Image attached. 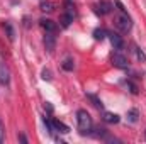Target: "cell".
Wrapping results in <instances>:
<instances>
[{
    "mask_svg": "<svg viewBox=\"0 0 146 144\" xmlns=\"http://www.w3.org/2000/svg\"><path fill=\"white\" fill-rule=\"evenodd\" d=\"M44 48H46L48 53L54 51V48H56V36H54V32H46V36H44Z\"/></svg>",
    "mask_w": 146,
    "mask_h": 144,
    "instance_id": "cell-7",
    "label": "cell"
},
{
    "mask_svg": "<svg viewBox=\"0 0 146 144\" xmlns=\"http://www.w3.org/2000/svg\"><path fill=\"white\" fill-rule=\"evenodd\" d=\"M19 139H21V141H22V143H27V139H26V136H22V134H21V136H19Z\"/></svg>",
    "mask_w": 146,
    "mask_h": 144,
    "instance_id": "cell-22",
    "label": "cell"
},
{
    "mask_svg": "<svg viewBox=\"0 0 146 144\" xmlns=\"http://www.w3.org/2000/svg\"><path fill=\"white\" fill-rule=\"evenodd\" d=\"M145 139H146V131H145Z\"/></svg>",
    "mask_w": 146,
    "mask_h": 144,
    "instance_id": "cell-23",
    "label": "cell"
},
{
    "mask_svg": "<svg viewBox=\"0 0 146 144\" xmlns=\"http://www.w3.org/2000/svg\"><path fill=\"white\" fill-rule=\"evenodd\" d=\"M5 31H7V34H9V39H10V41H14V39H15V32H14V27H12L10 24H5Z\"/></svg>",
    "mask_w": 146,
    "mask_h": 144,
    "instance_id": "cell-19",
    "label": "cell"
},
{
    "mask_svg": "<svg viewBox=\"0 0 146 144\" xmlns=\"http://www.w3.org/2000/svg\"><path fill=\"white\" fill-rule=\"evenodd\" d=\"M3 136H5V129H3V124L0 120V143H3Z\"/></svg>",
    "mask_w": 146,
    "mask_h": 144,
    "instance_id": "cell-21",
    "label": "cell"
},
{
    "mask_svg": "<svg viewBox=\"0 0 146 144\" xmlns=\"http://www.w3.org/2000/svg\"><path fill=\"white\" fill-rule=\"evenodd\" d=\"M102 120H104L106 124H117L121 119H119V115H117V114H112V112H104Z\"/></svg>",
    "mask_w": 146,
    "mask_h": 144,
    "instance_id": "cell-11",
    "label": "cell"
},
{
    "mask_svg": "<svg viewBox=\"0 0 146 144\" xmlns=\"http://www.w3.org/2000/svg\"><path fill=\"white\" fill-rule=\"evenodd\" d=\"M107 36H109L110 42H112V46H114V49L121 51V49L124 48V41H122V36H119V32H109Z\"/></svg>",
    "mask_w": 146,
    "mask_h": 144,
    "instance_id": "cell-8",
    "label": "cell"
},
{
    "mask_svg": "<svg viewBox=\"0 0 146 144\" xmlns=\"http://www.w3.org/2000/svg\"><path fill=\"white\" fill-rule=\"evenodd\" d=\"M39 24H41V27H42L46 32H54V34L58 32V24L53 22L51 19H41Z\"/></svg>",
    "mask_w": 146,
    "mask_h": 144,
    "instance_id": "cell-9",
    "label": "cell"
},
{
    "mask_svg": "<svg viewBox=\"0 0 146 144\" xmlns=\"http://www.w3.org/2000/svg\"><path fill=\"white\" fill-rule=\"evenodd\" d=\"M42 80H51V71L49 70H42Z\"/></svg>",
    "mask_w": 146,
    "mask_h": 144,
    "instance_id": "cell-20",
    "label": "cell"
},
{
    "mask_svg": "<svg viewBox=\"0 0 146 144\" xmlns=\"http://www.w3.org/2000/svg\"><path fill=\"white\" fill-rule=\"evenodd\" d=\"M44 124H46V127L49 129V132L53 134V132H60V134H66V132H70V129H68V126L66 124H63V122H60L58 119H46L44 117Z\"/></svg>",
    "mask_w": 146,
    "mask_h": 144,
    "instance_id": "cell-3",
    "label": "cell"
},
{
    "mask_svg": "<svg viewBox=\"0 0 146 144\" xmlns=\"http://www.w3.org/2000/svg\"><path fill=\"white\" fill-rule=\"evenodd\" d=\"M138 115H139V112H138L136 108H131V110L127 112V122H131V124L138 122Z\"/></svg>",
    "mask_w": 146,
    "mask_h": 144,
    "instance_id": "cell-15",
    "label": "cell"
},
{
    "mask_svg": "<svg viewBox=\"0 0 146 144\" xmlns=\"http://www.w3.org/2000/svg\"><path fill=\"white\" fill-rule=\"evenodd\" d=\"M117 7H119V10H117V14L114 15V26H115V29H117L119 32L126 34V32L131 31V27H133V20H131L129 14L126 12V9L122 7L121 2H117Z\"/></svg>",
    "mask_w": 146,
    "mask_h": 144,
    "instance_id": "cell-1",
    "label": "cell"
},
{
    "mask_svg": "<svg viewBox=\"0 0 146 144\" xmlns=\"http://www.w3.org/2000/svg\"><path fill=\"white\" fill-rule=\"evenodd\" d=\"M10 81V73H9V68L0 63V85H9Z\"/></svg>",
    "mask_w": 146,
    "mask_h": 144,
    "instance_id": "cell-10",
    "label": "cell"
},
{
    "mask_svg": "<svg viewBox=\"0 0 146 144\" xmlns=\"http://www.w3.org/2000/svg\"><path fill=\"white\" fill-rule=\"evenodd\" d=\"M133 51H134V54H136L138 61H141V63H146V54L143 53V49H141V48H138V46L134 44V46H133Z\"/></svg>",
    "mask_w": 146,
    "mask_h": 144,
    "instance_id": "cell-12",
    "label": "cell"
},
{
    "mask_svg": "<svg viewBox=\"0 0 146 144\" xmlns=\"http://www.w3.org/2000/svg\"><path fill=\"white\" fill-rule=\"evenodd\" d=\"M39 9H41L42 12H53V10H54V3L49 2V0H46V2H41V3H39Z\"/></svg>",
    "mask_w": 146,
    "mask_h": 144,
    "instance_id": "cell-13",
    "label": "cell"
},
{
    "mask_svg": "<svg viewBox=\"0 0 146 144\" xmlns=\"http://www.w3.org/2000/svg\"><path fill=\"white\" fill-rule=\"evenodd\" d=\"M73 19H75V9L72 7V3H70V2H66V9H65V12H63V14H61V17H60L61 27H63V29L70 27V24L73 22Z\"/></svg>",
    "mask_w": 146,
    "mask_h": 144,
    "instance_id": "cell-4",
    "label": "cell"
},
{
    "mask_svg": "<svg viewBox=\"0 0 146 144\" xmlns=\"http://www.w3.org/2000/svg\"><path fill=\"white\" fill-rule=\"evenodd\" d=\"M112 65L117 66V68H121V70H126V68H129V59H127V56L122 54L121 51H115V53L112 54Z\"/></svg>",
    "mask_w": 146,
    "mask_h": 144,
    "instance_id": "cell-5",
    "label": "cell"
},
{
    "mask_svg": "<svg viewBox=\"0 0 146 144\" xmlns=\"http://www.w3.org/2000/svg\"><path fill=\"white\" fill-rule=\"evenodd\" d=\"M61 66H63V70H65V71H72L73 68H75V61H73L72 58H66V59L63 61V65H61Z\"/></svg>",
    "mask_w": 146,
    "mask_h": 144,
    "instance_id": "cell-17",
    "label": "cell"
},
{
    "mask_svg": "<svg viewBox=\"0 0 146 144\" xmlns=\"http://www.w3.org/2000/svg\"><path fill=\"white\" fill-rule=\"evenodd\" d=\"M124 85L129 88V92H131L133 95H138V85H134L131 80H126V81H124Z\"/></svg>",
    "mask_w": 146,
    "mask_h": 144,
    "instance_id": "cell-18",
    "label": "cell"
},
{
    "mask_svg": "<svg viewBox=\"0 0 146 144\" xmlns=\"http://www.w3.org/2000/svg\"><path fill=\"white\" fill-rule=\"evenodd\" d=\"M76 124H78V131L80 134H92V129H94V122H92V117L87 110L80 108L76 112Z\"/></svg>",
    "mask_w": 146,
    "mask_h": 144,
    "instance_id": "cell-2",
    "label": "cell"
},
{
    "mask_svg": "<svg viewBox=\"0 0 146 144\" xmlns=\"http://www.w3.org/2000/svg\"><path fill=\"white\" fill-rule=\"evenodd\" d=\"M107 34H109V32H107L106 29H95V31H94V39H95V41H104V39L107 37Z\"/></svg>",
    "mask_w": 146,
    "mask_h": 144,
    "instance_id": "cell-14",
    "label": "cell"
},
{
    "mask_svg": "<svg viewBox=\"0 0 146 144\" xmlns=\"http://www.w3.org/2000/svg\"><path fill=\"white\" fill-rule=\"evenodd\" d=\"M87 98H88V100H92V104H94L97 108H102V107H104V104H102V100H100L99 97H95V95L88 93V95H87Z\"/></svg>",
    "mask_w": 146,
    "mask_h": 144,
    "instance_id": "cell-16",
    "label": "cell"
},
{
    "mask_svg": "<svg viewBox=\"0 0 146 144\" xmlns=\"http://www.w3.org/2000/svg\"><path fill=\"white\" fill-rule=\"evenodd\" d=\"M94 9H95V14H99V15H107V14L112 12L114 7H112V3H110L109 0H100Z\"/></svg>",
    "mask_w": 146,
    "mask_h": 144,
    "instance_id": "cell-6",
    "label": "cell"
}]
</instances>
